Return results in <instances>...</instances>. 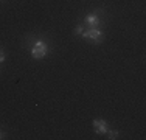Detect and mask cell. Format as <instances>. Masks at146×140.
I'll use <instances>...</instances> for the list:
<instances>
[{"instance_id":"obj_5","label":"cell","mask_w":146,"mask_h":140,"mask_svg":"<svg viewBox=\"0 0 146 140\" xmlns=\"http://www.w3.org/2000/svg\"><path fill=\"white\" fill-rule=\"evenodd\" d=\"M106 134H107V139L109 140H115L118 137V131H107Z\"/></svg>"},{"instance_id":"obj_2","label":"cell","mask_w":146,"mask_h":140,"mask_svg":"<svg viewBox=\"0 0 146 140\" xmlns=\"http://www.w3.org/2000/svg\"><path fill=\"white\" fill-rule=\"evenodd\" d=\"M47 53H48V45L44 41H36L31 47V56L34 59H42L47 56Z\"/></svg>"},{"instance_id":"obj_4","label":"cell","mask_w":146,"mask_h":140,"mask_svg":"<svg viewBox=\"0 0 146 140\" xmlns=\"http://www.w3.org/2000/svg\"><path fill=\"white\" fill-rule=\"evenodd\" d=\"M92 125H93V131L96 134H106L107 132V121L103 120V118H95Z\"/></svg>"},{"instance_id":"obj_6","label":"cell","mask_w":146,"mask_h":140,"mask_svg":"<svg viewBox=\"0 0 146 140\" xmlns=\"http://www.w3.org/2000/svg\"><path fill=\"white\" fill-rule=\"evenodd\" d=\"M84 23H81V25H78V27H76V30H75V34H82V33H84Z\"/></svg>"},{"instance_id":"obj_7","label":"cell","mask_w":146,"mask_h":140,"mask_svg":"<svg viewBox=\"0 0 146 140\" xmlns=\"http://www.w3.org/2000/svg\"><path fill=\"white\" fill-rule=\"evenodd\" d=\"M3 61H5V51L0 48V62H3Z\"/></svg>"},{"instance_id":"obj_8","label":"cell","mask_w":146,"mask_h":140,"mask_svg":"<svg viewBox=\"0 0 146 140\" xmlns=\"http://www.w3.org/2000/svg\"><path fill=\"white\" fill-rule=\"evenodd\" d=\"M0 139H3V132H0Z\"/></svg>"},{"instance_id":"obj_3","label":"cell","mask_w":146,"mask_h":140,"mask_svg":"<svg viewBox=\"0 0 146 140\" xmlns=\"http://www.w3.org/2000/svg\"><path fill=\"white\" fill-rule=\"evenodd\" d=\"M101 23V20H100V16L98 14H89V16H86L84 19V27L90 30V28H96Z\"/></svg>"},{"instance_id":"obj_1","label":"cell","mask_w":146,"mask_h":140,"mask_svg":"<svg viewBox=\"0 0 146 140\" xmlns=\"http://www.w3.org/2000/svg\"><path fill=\"white\" fill-rule=\"evenodd\" d=\"M86 41L92 42V44H101L104 39V33L100 28H90V30H84V33L81 34Z\"/></svg>"}]
</instances>
